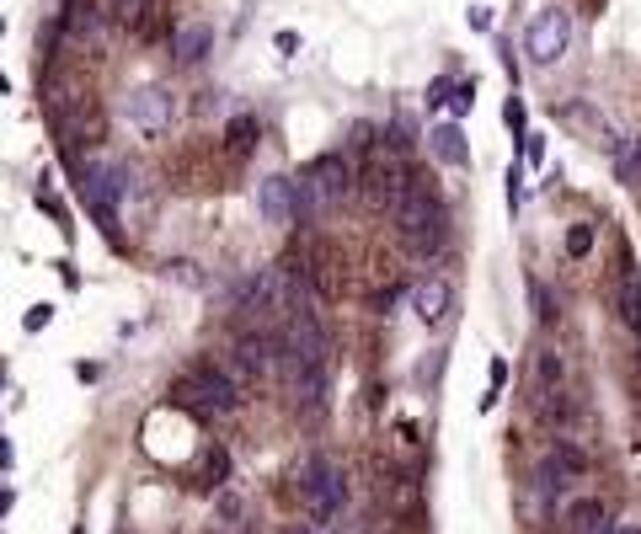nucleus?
<instances>
[{"label":"nucleus","instance_id":"72a5a7b5","mask_svg":"<svg viewBox=\"0 0 641 534\" xmlns=\"http://www.w3.org/2000/svg\"><path fill=\"white\" fill-rule=\"evenodd\" d=\"M471 27H476V33H487V27H492V11H487V6H471Z\"/></svg>","mask_w":641,"mask_h":534},{"label":"nucleus","instance_id":"ddd939ff","mask_svg":"<svg viewBox=\"0 0 641 534\" xmlns=\"http://www.w3.org/2000/svg\"><path fill=\"white\" fill-rule=\"evenodd\" d=\"M567 529L572 534H620V524L609 518V508L599 497H572L567 502Z\"/></svg>","mask_w":641,"mask_h":534},{"label":"nucleus","instance_id":"4468645a","mask_svg":"<svg viewBox=\"0 0 641 534\" xmlns=\"http://www.w3.org/2000/svg\"><path fill=\"white\" fill-rule=\"evenodd\" d=\"M406 300H412V310L428 326H439L449 316V284H444V278H417V284L406 289Z\"/></svg>","mask_w":641,"mask_h":534},{"label":"nucleus","instance_id":"6e6552de","mask_svg":"<svg viewBox=\"0 0 641 534\" xmlns=\"http://www.w3.org/2000/svg\"><path fill=\"white\" fill-rule=\"evenodd\" d=\"M230 374H236L241 385H257L273 374V337H257V332H241L236 342H230Z\"/></svg>","mask_w":641,"mask_h":534},{"label":"nucleus","instance_id":"e433bc0d","mask_svg":"<svg viewBox=\"0 0 641 534\" xmlns=\"http://www.w3.org/2000/svg\"><path fill=\"white\" fill-rule=\"evenodd\" d=\"M0 470H11V444L0 438Z\"/></svg>","mask_w":641,"mask_h":534},{"label":"nucleus","instance_id":"f03ea898","mask_svg":"<svg viewBox=\"0 0 641 534\" xmlns=\"http://www.w3.org/2000/svg\"><path fill=\"white\" fill-rule=\"evenodd\" d=\"M588 470V454L572 444V438H556L551 444V454H540L535 460V502L545 513L551 508H561V502H572V486H577V476Z\"/></svg>","mask_w":641,"mask_h":534},{"label":"nucleus","instance_id":"0eeeda50","mask_svg":"<svg viewBox=\"0 0 641 534\" xmlns=\"http://www.w3.org/2000/svg\"><path fill=\"white\" fill-rule=\"evenodd\" d=\"M257 214L268 225H300V182L273 171V177L257 182Z\"/></svg>","mask_w":641,"mask_h":534},{"label":"nucleus","instance_id":"cd10ccee","mask_svg":"<svg viewBox=\"0 0 641 534\" xmlns=\"http://www.w3.org/2000/svg\"><path fill=\"white\" fill-rule=\"evenodd\" d=\"M214 513H220V524H241V497H236V492H220Z\"/></svg>","mask_w":641,"mask_h":534},{"label":"nucleus","instance_id":"ea45409f","mask_svg":"<svg viewBox=\"0 0 641 534\" xmlns=\"http://www.w3.org/2000/svg\"><path fill=\"white\" fill-rule=\"evenodd\" d=\"M0 33H6V27H0Z\"/></svg>","mask_w":641,"mask_h":534},{"label":"nucleus","instance_id":"f257e3e1","mask_svg":"<svg viewBox=\"0 0 641 534\" xmlns=\"http://www.w3.org/2000/svg\"><path fill=\"white\" fill-rule=\"evenodd\" d=\"M396 230H401V246L412 251V257H439L444 241H449V209L444 198L428 187L422 171H406L401 182V198H396Z\"/></svg>","mask_w":641,"mask_h":534},{"label":"nucleus","instance_id":"a211bd4d","mask_svg":"<svg viewBox=\"0 0 641 534\" xmlns=\"http://www.w3.org/2000/svg\"><path fill=\"white\" fill-rule=\"evenodd\" d=\"M65 134L75 139V145H91V139H102V113L91 102H81L75 113H65Z\"/></svg>","mask_w":641,"mask_h":534},{"label":"nucleus","instance_id":"f704fd0d","mask_svg":"<svg viewBox=\"0 0 641 534\" xmlns=\"http://www.w3.org/2000/svg\"><path fill=\"white\" fill-rule=\"evenodd\" d=\"M11 502H17V492H11V486H0V518L11 513Z\"/></svg>","mask_w":641,"mask_h":534},{"label":"nucleus","instance_id":"5701e85b","mask_svg":"<svg viewBox=\"0 0 641 534\" xmlns=\"http://www.w3.org/2000/svg\"><path fill=\"white\" fill-rule=\"evenodd\" d=\"M561 246H567V257H572V262H577V257H588V251H593V225H588V219L567 225V241H561Z\"/></svg>","mask_w":641,"mask_h":534},{"label":"nucleus","instance_id":"423d86ee","mask_svg":"<svg viewBox=\"0 0 641 534\" xmlns=\"http://www.w3.org/2000/svg\"><path fill=\"white\" fill-rule=\"evenodd\" d=\"M305 182L316 187L321 203H342V198H353V187H358V177H353V166H348V155H342V150L316 155V161L305 166Z\"/></svg>","mask_w":641,"mask_h":534},{"label":"nucleus","instance_id":"a878e982","mask_svg":"<svg viewBox=\"0 0 641 534\" xmlns=\"http://www.w3.org/2000/svg\"><path fill=\"white\" fill-rule=\"evenodd\" d=\"M519 155H524V161H519L524 171H540V166H545V139H540V134H524V139H519Z\"/></svg>","mask_w":641,"mask_h":534},{"label":"nucleus","instance_id":"39448f33","mask_svg":"<svg viewBox=\"0 0 641 534\" xmlns=\"http://www.w3.org/2000/svg\"><path fill=\"white\" fill-rule=\"evenodd\" d=\"M177 396H187L203 417H220V412H236V406H241V380L230 369H220V364L203 358V364H193L182 374Z\"/></svg>","mask_w":641,"mask_h":534},{"label":"nucleus","instance_id":"bb28decb","mask_svg":"<svg viewBox=\"0 0 641 534\" xmlns=\"http://www.w3.org/2000/svg\"><path fill=\"white\" fill-rule=\"evenodd\" d=\"M348 145L369 155L374 145H380V129H374V123H353V129H348Z\"/></svg>","mask_w":641,"mask_h":534},{"label":"nucleus","instance_id":"aec40b11","mask_svg":"<svg viewBox=\"0 0 641 534\" xmlns=\"http://www.w3.org/2000/svg\"><path fill=\"white\" fill-rule=\"evenodd\" d=\"M225 481H230V454L225 449H209L198 460V486H209V492H225Z\"/></svg>","mask_w":641,"mask_h":534},{"label":"nucleus","instance_id":"4c0bfd02","mask_svg":"<svg viewBox=\"0 0 641 534\" xmlns=\"http://www.w3.org/2000/svg\"><path fill=\"white\" fill-rule=\"evenodd\" d=\"M289 534H321V524H294Z\"/></svg>","mask_w":641,"mask_h":534},{"label":"nucleus","instance_id":"1a4fd4ad","mask_svg":"<svg viewBox=\"0 0 641 534\" xmlns=\"http://www.w3.org/2000/svg\"><path fill=\"white\" fill-rule=\"evenodd\" d=\"M171 118H177V102H171L166 86H139L129 97V123L139 134H166Z\"/></svg>","mask_w":641,"mask_h":534},{"label":"nucleus","instance_id":"6ab92c4d","mask_svg":"<svg viewBox=\"0 0 641 534\" xmlns=\"http://www.w3.org/2000/svg\"><path fill=\"white\" fill-rule=\"evenodd\" d=\"M615 182L620 187H641V134H631L615 150Z\"/></svg>","mask_w":641,"mask_h":534},{"label":"nucleus","instance_id":"9b49d317","mask_svg":"<svg viewBox=\"0 0 641 534\" xmlns=\"http://www.w3.org/2000/svg\"><path fill=\"white\" fill-rule=\"evenodd\" d=\"M428 150H433V161H439V166H455V171L471 166V145H465V129L455 118L433 123V129H428Z\"/></svg>","mask_w":641,"mask_h":534},{"label":"nucleus","instance_id":"7ed1b4c3","mask_svg":"<svg viewBox=\"0 0 641 534\" xmlns=\"http://www.w3.org/2000/svg\"><path fill=\"white\" fill-rule=\"evenodd\" d=\"M294 486H300V502L310 508V524H332V518L348 508V481H342V470L326 460V454H305Z\"/></svg>","mask_w":641,"mask_h":534},{"label":"nucleus","instance_id":"393cba45","mask_svg":"<svg viewBox=\"0 0 641 534\" xmlns=\"http://www.w3.org/2000/svg\"><path fill=\"white\" fill-rule=\"evenodd\" d=\"M529 305H535L540 321H556V300H551V289H545L540 278H529Z\"/></svg>","mask_w":641,"mask_h":534},{"label":"nucleus","instance_id":"dca6fc26","mask_svg":"<svg viewBox=\"0 0 641 534\" xmlns=\"http://www.w3.org/2000/svg\"><path fill=\"white\" fill-rule=\"evenodd\" d=\"M561 118H567V123H583V129H588V145H599V150H620V145H625V139H615V129H609V118L599 113V107H588V102L561 107Z\"/></svg>","mask_w":641,"mask_h":534},{"label":"nucleus","instance_id":"412c9836","mask_svg":"<svg viewBox=\"0 0 641 534\" xmlns=\"http://www.w3.org/2000/svg\"><path fill=\"white\" fill-rule=\"evenodd\" d=\"M385 150L396 155V161H406V155L417 150V123L412 118H401V123H390L385 129Z\"/></svg>","mask_w":641,"mask_h":534},{"label":"nucleus","instance_id":"20e7f679","mask_svg":"<svg viewBox=\"0 0 641 534\" xmlns=\"http://www.w3.org/2000/svg\"><path fill=\"white\" fill-rule=\"evenodd\" d=\"M572 49V11L567 6H540V11H529V22H524V59L535 70H551L561 65V54Z\"/></svg>","mask_w":641,"mask_h":534},{"label":"nucleus","instance_id":"c85d7f7f","mask_svg":"<svg viewBox=\"0 0 641 534\" xmlns=\"http://www.w3.org/2000/svg\"><path fill=\"white\" fill-rule=\"evenodd\" d=\"M449 97H455V86H449V81H444V75H439V81H433V86H428V97H422V102H428V107H444Z\"/></svg>","mask_w":641,"mask_h":534},{"label":"nucleus","instance_id":"58836bf2","mask_svg":"<svg viewBox=\"0 0 641 534\" xmlns=\"http://www.w3.org/2000/svg\"><path fill=\"white\" fill-rule=\"evenodd\" d=\"M321 534H348V529H337V524H326V529H321Z\"/></svg>","mask_w":641,"mask_h":534},{"label":"nucleus","instance_id":"473e14b6","mask_svg":"<svg viewBox=\"0 0 641 534\" xmlns=\"http://www.w3.org/2000/svg\"><path fill=\"white\" fill-rule=\"evenodd\" d=\"M49 316H54V305H33V316H27V332H43V326H49Z\"/></svg>","mask_w":641,"mask_h":534},{"label":"nucleus","instance_id":"9d476101","mask_svg":"<svg viewBox=\"0 0 641 534\" xmlns=\"http://www.w3.org/2000/svg\"><path fill=\"white\" fill-rule=\"evenodd\" d=\"M278 289H273V267H257V273H246L236 289H230V305L241 310V316H262V310H273Z\"/></svg>","mask_w":641,"mask_h":534},{"label":"nucleus","instance_id":"c756f323","mask_svg":"<svg viewBox=\"0 0 641 534\" xmlns=\"http://www.w3.org/2000/svg\"><path fill=\"white\" fill-rule=\"evenodd\" d=\"M166 267H171V278H182V284H193V289L203 284V273H198L193 262H166Z\"/></svg>","mask_w":641,"mask_h":534},{"label":"nucleus","instance_id":"b1692460","mask_svg":"<svg viewBox=\"0 0 641 534\" xmlns=\"http://www.w3.org/2000/svg\"><path fill=\"white\" fill-rule=\"evenodd\" d=\"M91 22H97L91 17V0H65V33H86Z\"/></svg>","mask_w":641,"mask_h":534},{"label":"nucleus","instance_id":"2eb2a0df","mask_svg":"<svg viewBox=\"0 0 641 534\" xmlns=\"http://www.w3.org/2000/svg\"><path fill=\"white\" fill-rule=\"evenodd\" d=\"M209 49H214V27L209 22H182L177 38H171L177 65H198V59H209Z\"/></svg>","mask_w":641,"mask_h":534},{"label":"nucleus","instance_id":"4be33fe9","mask_svg":"<svg viewBox=\"0 0 641 534\" xmlns=\"http://www.w3.org/2000/svg\"><path fill=\"white\" fill-rule=\"evenodd\" d=\"M535 374H540V390H561V358H556V348H535Z\"/></svg>","mask_w":641,"mask_h":534},{"label":"nucleus","instance_id":"2f4dec72","mask_svg":"<svg viewBox=\"0 0 641 534\" xmlns=\"http://www.w3.org/2000/svg\"><path fill=\"white\" fill-rule=\"evenodd\" d=\"M139 6H145V0H113V17L118 22H139Z\"/></svg>","mask_w":641,"mask_h":534},{"label":"nucleus","instance_id":"f8f14e48","mask_svg":"<svg viewBox=\"0 0 641 534\" xmlns=\"http://www.w3.org/2000/svg\"><path fill=\"white\" fill-rule=\"evenodd\" d=\"M609 300H615V316L631 326V332H641V278L631 262L615 267V284H609Z\"/></svg>","mask_w":641,"mask_h":534},{"label":"nucleus","instance_id":"c9c22d12","mask_svg":"<svg viewBox=\"0 0 641 534\" xmlns=\"http://www.w3.org/2000/svg\"><path fill=\"white\" fill-rule=\"evenodd\" d=\"M220 534H257L252 524H220Z\"/></svg>","mask_w":641,"mask_h":534},{"label":"nucleus","instance_id":"7c9ffc66","mask_svg":"<svg viewBox=\"0 0 641 534\" xmlns=\"http://www.w3.org/2000/svg\"><path fill=\"white\" fill-rule=\"evenodd\" d=\"M471 102H476V97H471V81H460V86H455V123L471 113Z\"/></svg>","mask_w":641,"mask_h":534},{"label":"nucleus","instance_id":"f3484780","mask_svg":"<svg viewBox=\"0 0 641 534\" xmlns=\"http://www.w3.org/2000/svg\"><path fill=\"white\" fill-rule=\"evenodd\" d=\"M257 145H262V123H257L252 113H236V118L225 123V150L236 155V161H246Z\"/></svg>","mask_w":641,"mask_h":534}]
</instances>
